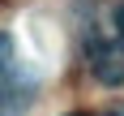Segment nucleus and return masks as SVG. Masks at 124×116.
Returning a JSON list of instances; mask_svg holds the SVG:
<instances>
[{
	"instance_id": "obj_1",
	"label": "nucleus",
	"mask_w": 124,
	"mask_h": 116,
	"mask_svg": "<svg viewBox=\"0 0 124 116\" xmlns=\"http://www.w3.org/2000/svg\"><path fill=\"white\" fill-rule=\"evenodd\" d=\"M116 30L124 35V4H116Z\"/></svg>"
}]
</instances>
